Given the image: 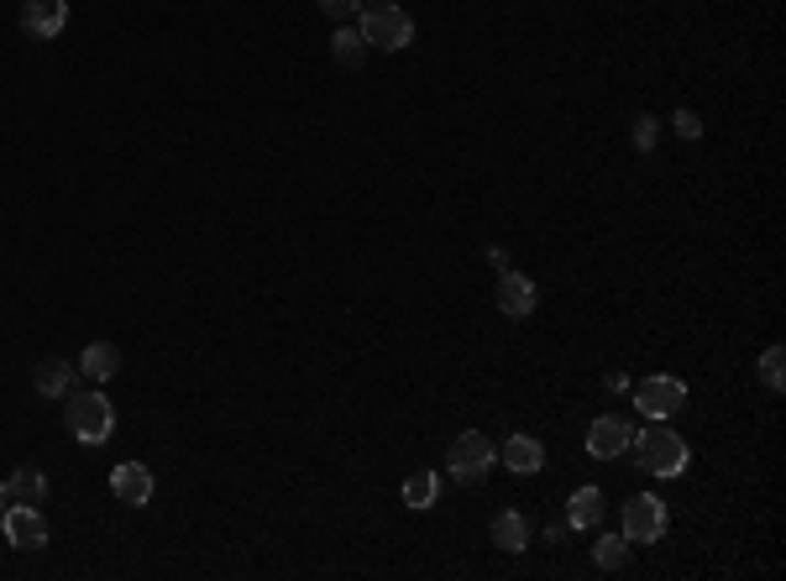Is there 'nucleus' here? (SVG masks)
Returning <instances> with one entry per match:
<instances>
[{
  "label": "nucleus",
  "instance_id": "f257e3e1",
  "mask_svg": "<svg viewBox=\"0 0 786 581\" xmlns=\"http://www.w3.org/2000/svg\"><path fill=\"white\" fill-rule=\"evenodd\" d=\"M64 430L79 446H106L116 430V409H110L106 393H85V387H68L64 393Z\"/></svg>",
  "mask_w": 786,
  "mask_h": 581
},
{
  "label": "nucleus",
  "instance_id": "f03ea898",
  "mask_svg": "<svg viewBox=\"0 0 786 581\" xmlns=\"http://www.w3.org/2000/svg\"><path fill=\"white\" fill-rule=\"evenodd\" d=\"M357 17H362V37H368V47H383V53H399V47H410V43H415V22H410V11H404V6H393V0H378V6H362Z\"/></svg>",
  "mask_w": 786,
  "mask_h": 581
},
{
  "label": "nucleus",
  "instance_id": "7ed1b4c3",
  "mask_svg": "<svg viewBox=\"0 0 786 581\" xmlns=\"http://www.w3.org/2000/svg\"><path fill=\"white\" fill-rule=\"evenodd\" d=\"M634 461L645 467L651 476H681L687 472V440L681 435H672L666 425H655V430L634 435Z\"/></svg>",
  "mask_w": 786,
  "mask_h": 581
},
{
  "label": "nucleus",
  "instance_id": "20e7f679",
  "mask_svg": "<svg viewBox=\"0 0 786 581\" xmlns=\"http://www.w3.org/2000/svg\"><path fill=\"white\" fill-rule=\"evenodd\" d=\"M446 461H451V476H457V482H482V476L499 467V446H493L488 435L467 430L451 440V456H446Z\"/></svg>",
  "mask_w": 786,
  "mask_h": 581
},
{
  "label": "nucleus",
  "instance_id": "39448f33",
  "mask_svg": "<svg viewBox=\"0 0 786 581\" xmlns=\"http://www.w3.org/2000/svg\"><path fill=\"white\" fill-rule=\"evenodd\" d=\"M687 404V383L681 377H645V383L634 387V409L645 414V419H672V414Z\"/></svg>",
  "mask_w": 786,
  "mask_h": 581
},
{
  "label": "nucleus",
  "instance_id": "423d86ee",
  "mask_svg": "<svg viewBox=\"0 0 786 581\" xmlns=\"http://www.w3.org/2000/svg\"><path fill=\"white\" fill-rule=\"evenodd\" d=\"M666 535V503L651 493H640L624 503V539L630 545H655V539Z\"/></svg>",
  "mask_w": 786,
  "mask_h": 581
},
{
  "label": "nucleus",
  "instance_id": "0eeeda50",
  "mask_svg": "<svg viewBox=\"0 0 786 581\" xmlns=\"http://www.w3.org/2000/svg\"><path fill=\"white\" fill-rule=\"evenodd\" d=\"M0 518H6V539H11L17 550H43V545H47L43 508H32V503H11Z\"/></svg>",
  "mask_w": 786,
  "mask_h": 581
},
{
  "label": "nucleus",
  "instance_id": "6e6552de",
  "mask_svg": "<svg viewBox=\"0 0 786 581\" xmlns=\"http://www.w3.org/2000/svg\"><path fill=\"white\" fill-rule=\"evenodd\" d=\"M630 419H613V414H603V419H592L588 425V451L598 456V461H613V456H624L630 451Z\"/></svg>",
  "mask_w": 786,
  "mask_h": 581
},
{
  "label": "nucleus",
  "instance_id": "1a4fd4ad",
  "mask_svg": "<svg viewBox=\"0 0 786 581\" xmlns=\"http://www.w3.org/2000/svg\"><path fill=\"white\" fill-rule=\"evenodd\" d=\"M110 493L121 497L127 508H142V503H153V472H148L142 461H121V467L110 472Z\"/></svg>",
  "mask_w": 786,
  "mask_h": 581
},
{
  "label": "nucleus",
  "instance_id": "9d476101",
  "mask_svg": "<svg viewBox=\"0 0 786 581\" xmlns=\"http://www.w3.org/2000/svg\"><path fill=\"white\" fill-rule=\"evenodd\" d=\"M64 22H68V6L64 0H26L22 6V32L26 37H58L64 32Z\"/></svg>",
  "mask_w": 786,
  "mask_h": 581
},
{
  "label": "nucleus",
  "instance_id": "9b49d317",
  "mask_svg": "<svg viewBox=\"0 0 786 581\" xmlns=\"http://www.w3.org/2000/svg\"><path fill=\"white\" fill-rule=\"evenodd\" d=\"M499 461L509 467V472L530 476V472H541V467H546V446H541L535 435H509V440H503V451H499Z\"/></svg>",
  "mask_w": 786,
  "mask_h": 581
},
{
  "label": "nucleus",
  "instance_id": "f8f14e48",
  "mask_svg": "<svg viewBox=\"0 0 786 581\" xmlns=\"http://www.w3.org/2000/svg\"><path fill=\"white\" fill-rule=\"evenodd\" d=\"M499 309L509 315V320H524V315L535 309V283L524 278V273H509V267H503L499 273Z\"/></svg>",
  "mask_w": 786,
  "mask_h": 581
},
{
  "label": "nucleus",
  "instance_id": "ddd939ff",
  "mask_svg": "<svg viewBox=\"0 0 786 581\" xmlns=\"http://www.w3.org/2000/svg\"><path fill=\"white\" fill-rule=\"evenodd\" d=\"M79 372L85 377H95V383H110V377H121V346L116 341H89L85 357H79Z\"/></svg>",
  "mask_w": 786,
  "mask_h": 581
},
{
  "label": "nucleus",
  "instance_id": "4468645a",
  "mask_svg": "<svg viewBox=\"0 0 786 581\" xmlns=\"http://www.w3.org/2000/svg\"><path fill=\"white\" fill-rule=\"evenodd\" d=\"M493 545H503L509 556H520L524 545H530V518L514 514V508H503V514L493 518Z\"/></svg>",
  "mask_w": 786,
  "mask_h": 581
},
{
  "label": "nucleus",
  "instance_id": "2eb2a0df",
  "mask_svg": "<svg viewBox=\"0 0 786 581\" xmlns=\"http://www.w3.org/2000/svg\"><path fill=\"white\" fill-rule=\"evenodd\" d=\"M74 372H79L74 362H64V357H47V362L37 366V393H43V398H64L68 387H74Z\"/></svg>",
  "mask_w": 786,
  "mask_h": 581
},
{
  "label": "nucleus",
  "instance_id": "dca6fc26",
  "mask_svg": "<svg viewBox=\"0 0 786 581\" xmlns=\"http://www.w3.org/2000/svg\"><path fill=\"white\" fill-rule=\"evenodd\" d=\"M6 497L11 503H43L47 497V472H37V467H22V472H11V482H6Z\"/></svg>",
  "mask_w": 786,
  "mask_h": 581
},
{
  "label": "nucleus",
  "instance_id": "f3484780",
  "mask_svg": "<svg viewBox=\"0 0 786 581\" xmlns=\"http://www.w3.org/2000/svg\"><path fill=\"white\" fill-rule=\"evenodd\" d=\"M598 518H603V493H598V487H577V493L567 497V524L571 529H588Z\"/></svg>",
  "mask_w": 786,
  "mask_h": 581
},
{
  "label": "nucleus",
  "instance_id": "a211bd4d",
  "mask_svg": "<svg viewBox=\"0 0 786 581\" xmlns=\"http://www.w3.org/2000/svg\"><path fill=\"white\" fill-rule=\"evenodd\" d=\"M330 53H336V64H341V68H362V64H368V37H362V32H351V26H336V43H330Z\"/></svg>",
  "mask_w": 786,
  "mask_h": 581
},
{
  "label": "nucleus",
  "instance_id": "6ab92c4d",
  "mask_svg": "<svg viewBox=\"0 0 786 581\" xmlns=\"http://www.w3.org/2000/svg\"><path fill=\"white\" fill-rule=\"evenodd\" d=\"M592 556H598V566H603V571H624V566H630V539H624V535H603L598 545H592Z\"/></svg>",
  "mask_w": 786,
  "mask_h": 581
},
{
  "label": "nucleus",
  "instance_id": "aec40b11",
  "mask_svg": "<svg viewBox=\"0 0 786 581\" xmlns=\"http://www.w3.org/2000/svg\"><path fill=\"white\" fill-rule=\"evenodd\" d=\"M436 472H415L410 476V482H404V503H410V508H419V514H425V508H430V503H436Z\"/></svg>",
  "mask_w": 786,
  "mask_h": 581
},
{
  "label": "nucleus",
  "instance_id": "412c9836",
  "mask_svg": "<svg viewBox=\"0 0 786 581\" xmlns=\"http://www.w3.org/2000/svg\"><path fill=\"white\" fill-rule=\"evenodd\" d=\"M761 377H765V387H786V351L782 346H765L761 351Z\"/></svg>",
  "mask_w": 786,
  "mask_h": 581
},
{
  "label": "nucleus",
  "instance_id": "4be33fe9",
  "mask_svg": "<svg viewBox=\"0 0 786 581\" xmlns=\"http://www.w3.org/2000/svg\"><path fill=\"white\" fill-rule=\"evenodd\" d=\"M672 127H677L681 142H698V136H702V121L692 116V110H677V116H672Z\"/></svg>",
  "mask_w": 786,
  "mask_h": 581
},
{
  "label": "nucleus",
  "instance_id": "5701e85b",
  "mask_svg": "<svg viewBox=\"0 0 786 581\" xmlns=\"http://www.w3.org/2000/svg\"><path fill=\"white\" fill-rule=\"evenodd\" d=\"M320 11H326L330 22H347V17L362 11V0H320Z\"/></svg>",
  "mask_w": 786,
  "mask_h": 581
},
{
  "label": "nucleus",
  "instance_id": "b1692460",
  "mask_svg": "<svg viewBox=\"0 0 786 581\" xmlns=\"http://www.w3.org/2000/svg\"><path fill=\"white\" fill-rule=\"evenodd\" d=\"M655 127H661L655 116H640V121H634V147H640V152L655 147Z\"/></svg>",
  "mask_w": 786,
  "mask_h": 581
},
{
  "label": "nucleus",
  "instance_id": "393cba45",
  "mask_svg": "<svg viewBox=\"0 0 786 581\" xmlns=\"http://www.w3.org/2000/svg\"><path fill=\"white\" fill-rule=\"evenodd\" d=\"M488 262H493V267L503 273V267H509V252H503V246H488Z\"/></svg>",
  "mask_w": 786,
  "mask_h": 581
},
{
  "label": "nucleus",
  "instance_id": "a878e982",
  "mask_svg": "<svg viewBox=\"0 0 786 581\" xmlns=\"http://www.w3.org/2000/svg\"><path fill=\"white\" fill-rule=\"evenodd\" d=\"M6 508H11V497H6V482H0V514H6Z\"/></svg>",
  "mask_w": 786,
  "mask_h": 581
}]
</instances>
